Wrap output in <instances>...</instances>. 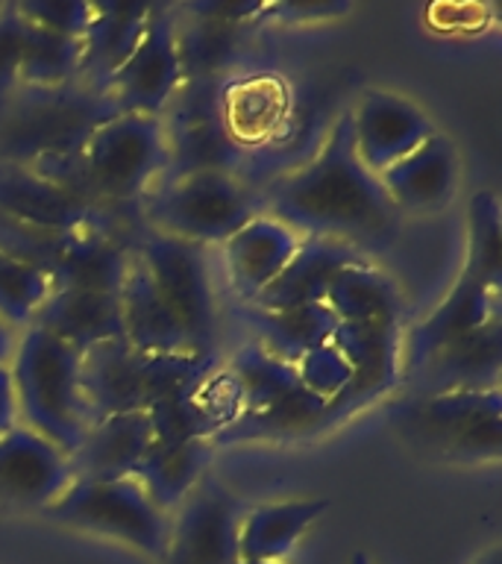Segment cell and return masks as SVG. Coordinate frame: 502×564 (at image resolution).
I'll list each match as a JSON object with an SVG mask.
<instances>
[{"label":"cell","instance_id":"1","mask_svg":"<svg viewBox=\"0 0 502 564\" xmlns=\"http://www.w3.org/2000/svg\"><path fill=\"white\" fill-rule=\"evenodd\" d=\"M259 200L264 215L282 220L299 238L341 241L356 250L361 241L394 236L400 218L379 176L356 156L350 112L332 123L315 156L273 180Z\"/></svg>","mask_w":502,"mask_h":564},{"label":"cell","instance_id":"2","mask_svg":"<svg viewBox=\"0 0 502 564\" xmlns=\"http://www.w3.org/2000/svg\"><path fill=\"white\" fill-rule=\"evenodd\" d=\"M26 165L100 209L103 203L148 197L156 176L171 167L165 118L114 112L88 132L74 153H44Z\"/></svg>","mask_w":502,"mask_h":564},{"label":"cell","instance_id":"3","mask_svg":"<svg viewBox=\"0 0 502 564\" xmlns=\"http://www.w3.org/2000/svg\"><path fill=\"white\" fill-rule=\"evenodd\" d=\"M7 370L18 423L70 456L91 423L83 391V352L42 326H26L18 333Z\"/></svg>","mask_w":502,"mask_h":564},{"label":"cell","instance_id":"4","mask_svg":"<svg viewBox=\"0 0 502 564\" xmlns=\"http://www.w3.org/2000/svg\"><path fill=\"white\" fill-rule=\"evenodd\" d=\"M227 368L241 391V417L215 435L211 444L244 438H297L315 432L317 426H326L329 403L299 382L294 365L276 359L255 341L241 344Z\"/></svg>","mask_w":502,"mask_h":564},{"label":"cell","instance_id":"5","mask_svg":"<svg viewBox=\"0 0 502 564\" xmlns=\"http://www.w3.org/2000/svg\"><path fill=\"white\" fill-rule=\"evenodd\" d=\"M405 441L444 462L484 465L502 456V391L421 394L394 412Z\"/></svg>","mask_w":502,"mask_h":564},{"label":"cell","instance_id":"6","mask_svg":"<svg viewBox=\"0 0 502 564\" xmlns=\"http://www.w3.org/2000/svg\"><path fill=\"white\" fill-rule=\"evenodd\" d=\"M259 212V194L229 171H188L144 197L150 229L200 247H220Z\"/></svg>","mask_w":502,"mask_h":564},{"label":"cell","instance_id":"7","mask_svg":"<svg viewBox=\"0 0 502 564\" xmlns=\"http://www.w3.org/2000/svg\"><path fill=\"white\" fill-rule=\"evenodd\" d=\"M44 518L88 535L118 541L153 562H162L171 532V518L150 500L135 476L74 479L59 500L44 509Z\"/></svg>","mask_w":502,"mask_h":564},{"label":"cell","instance_id":"8","mask_svg":"<svg viewBox=\"0 0 502 564\" xmlns=\"http://www.w3.org/2000/svg\"><path fill=\"white\" fill-rule=\"evenodd\" d=\"M132 253L144 264L153 289L165 300L171 315L185 333L194 352L215 356L218 344V297L211 285L206 247L144 229L132 245Z\"/></svg>","mask_w":502,"mask_h":564},{"label":"cell","instance_id":"9","mask_svg":"<svg viewBox=\"0 0 502 564\" xmlns=\"http://www.w3.org/2000/svg\"><path fill=\"white\" fill-rule=\"evenodd\" d=\"M174 9L150 3L148 21L127 59L106 79L103 95L112 112L165 115L167 104L183 88V56Z\"/></svg>","mask_w":502,"mask_h":564},{"label":"cell","instance_id":"10","mask_svg":"<svg viewBox=\"0 0 502 564\" xmlns=\"http://www.w3.org/2000/svg\"><path fill=\"white\" fill-rule=\"evenodd\" d=\"M244 506L227 485L206 474L171 514L167 550L159 564H241L238 523Z\"/></svg>","mask_w":502,"mask_h":564},{"label":"cell","instance_id":"11","mask_svg":"<svg viewBox=\"0 0 502 564\" xmlns=\"http://www.w3.org/2000/svg\"><path fill=\"white\" fill-rule=\"evenodd\" d=\"M329 344L350 365V386L329 403L326 423H338L400 382L403 329L396 324H338Z\"/></svg>","mask_w":502,"mask_h":564},{"label":"cell","instance_id":"12","mask_svg":"<svg viewBox=\"0 0 502 564\" xmlns=\"http://www.w3.org/2000/svg\"><path fill=\"white\" fill-rule=\"evenodd\" d=\"M352 148L370 174H382L435 135V123L408 97L370 88L350 112Z\"/></svg>","mask_w":502,"mask_h":564},{"label":"cell","instance_id":"13","mask_svg":"<svg viewBox=\"0 0 502 564\" xmlns=\"http://www.w3.org/2000/svg\"><path fill=\"white\" fill-rule=\"evenodd\" d=\"M74 482L70 458L24 423L0 432V502L44 511Z\"/></svg>","mask_w":502,"mask_h":564},{"label":"cell","instance_id":"14","mask_svg":"<svg viewBox=\"0 0 502 564\" xmlns=\"http://www.w3.org/2000/svg\"><path fill=\"white\" fill-rule=\"evenodd\" d=\"M97 212L100 209L65 185L42 176L33 165L0 159V215L53 236H74L79 229L100 224Z\"/></svg>","mask_w":502,"mask_h":564},{"label":"cell","instance_id":"15","mask_svg":"<svg viewBox=\"0 0 502 564\" xmlns=\"http://www.w3.org/2000/svg\"><path fill=\"white\" fill-rule=\"evenodd\" d=\"M458 174L461 165L456 144L444 132H435L421 148H414L408 156L382 171L379 183L396 215H432L452 200Z\"/></svg>","mask_w":502,"mask_h":564},{"label":"cell","instance_id":"16","mask_svg":"<svg viewBox=\"0 0 502 564\" xmlns=\"http://www.w3.org/2000/svg\"><path fill=\"white\" fill-rule=\"evenodd\" d=\"M491 321H502L500 289H491V285L461 273L447 297L440 300L421 324H414L403 338L405 368L421 370L435 352Z\"/></svg>","mask_w":502,"mask_h":564},{"label":"cell","instance_id":"17","mask_svg":"<svg viewBox=\"0 0 502 564\" xmlns=\"http://www.w3.org/2000/svg\"><path fill=\"white\" fill-rule=\"evenodd\" d=\"M303 238L288 229L282 220L259 212L247 220L236 236L220 245L223 268H227L229 289L236 291L241 303H253L268 285L282 273V268L294 259Z\"/></svg>","mask_w":502,"mask_h":564},{"label":"cell","instance_id":"18","mask_svg":"<svg viewBox=\"0 0 502 564\" xmlns=\"http://www.w3.org/2000/svg\"><path fill=\"white\" fill-rule=\"evenodd\" d=\"M156 441L148 412H123L88 423L79 447L70 453L74 479H123L135 476L141 458Z\"/></svg>","mask_w":502,"mask_h":564},{"label":"cell","instance_id":"19","mask_svg":"<svg viewBox=\"0 0 502 564\" xmlns=\"http://www.w3.org/2000/svg\"><path fill=\"white\" fill-rule=\"evenodd\" d=\"M118 300H121L123 344H130L132 350L144 356H200L192 350V344L176 324V317L171 315V308L165 306V300L153 289L132 247Z\"/></svg>","mask_w":502,"mask_h":564},{"label":"cell","instance_id":"20","mask_svg":"<svg viewBox=\"0 0 502 564\" xmlns=\"http://www.w3.org/2000/svg\"><path fill=\"white\" fill-rule=\"evenodd\" d=\"M30 326H42L77 352H88L123 338L121 300L103 291L51 289Z\"/></svg>","mask_w":502,"mask_h":564},{"label":"cell","instance_id":"21","mask_svg":"<svg viewBox=\"0 0 502 564\" xmlns=\"http://www.w3.org/2000/svg\"><path fill=\"white\" fill-rule=\"evenodd\" d=\"M364 253L341 241H326V238H303V245L294 253L282 273L268 285V289L247 306L268 308V312H280V308H297V306H315L324 303L326 291L332 285L335 273L352 262H361Z\"/></svg>","mask_w":502,"mask_h":564},{"label":"cell","instance_id":"22","mask_svg":"<svg viewBox=\"0 0 502 564\" xmlns=\"http://www.w3.org/2000/svg\"><path fill=\"white\" fill-rule=\"evenodd\" d=\"M329 509L324 497L262 502L244 509L238 523V562L280 564Z\"/></svg>","mask_w":502,"mask_h":564},{"label":"cell","instance_id":"23","mask_svg":"<svg viewBox=\"0 0 502 564\" xmlns=\"http://www.w3.org/2000/svg\"><path fill=\"white\" fill-rule=\"evenodd\" d=\"M421 370L426 373L423 394L500 388L502 321H491L473 333L461 335L458 341L435 352Z\"/></svg>","mask_w":502,"mask_h":564},{"label":"cell","instance_id":"24","mask_svg":"<svg viewBox=\"0 0 502 564\" xmlns=\"http://www.w3.org/2000/svg\"><path fill=\"white\" fill-rule=\"evenodd\" d=\"M130 264V247L106 236L100 224L65 238L62 253L47 268L51 289H79L118 294Z\"/></svg>","mask_w":502,"mask_h":564},{"label":"cell","instance_id":"25","mask_svg":"<svg viewBox=\"0 0 502 564\" xmlns=\"http://www.w3.org/2000/svg\"><path fill=\"white\" fill-rule=\"evenodd\" d=\"M209 458L211 441H153L141 458L135 479L150 500L171 518L176 506L209 474Z\"/></svg>","mask_w":502,"mask_h":564},{"label":"cell","instance_id":"26","mask_svg":"<svg viewBox=\"0 0 502 564\" xmlns=\"http://www.w3.org/2000/svg\"><path fill=\"white\" fill-rule=\"evenodd\" d=\"M324 306L338 324H396L403 321V294L396 282L368 259L335 273Z\"/></svg>","mask_w":502,"mask_h":564},{"label":"cell","instance_id":"27","mask_svg":"<svg viewBox=\"0 0 502 564\" xmlns=\"http://www.w3.org/2000/svg\"><path fill=\"white\" fill-rule=\"evenodd\" d=\"M241 317L253 329V341L288 365H297L303 356L332 341L335 326H338V317L324 303L280 308V312L244 306Z\"/></svg>","mask_w":502,"mask_h":564},{"label":"cell","instance_id":"28","mask_svg":"<svg viewBox=\"0 0 502 564\" xmlns=\"http://www.w3.org/2000/svg\"><path fill=\"white\" fill-rule=\"evenodd\" d=\"M148 12L150 3H95V21L83 35L79 74H91L103 86L139 42Z\"/></svg>","mask_w":502,"mask_h":564},{"label":"cell","instance_id":"29","mask_svg":"<svg viewBox=\"0 0 502 564\" xmlns=\"http://www.w3.org/2000/svg\"><path fill=\"white\" fill-rule=\"evenodd\" d=\"M465 276L500 289L502 282V206L496 192H479L467 203Z\"/></svg>","mask_w":502,"mask_h":564},{"label":"cell","instance_id":"30","mask_svg":"<svg viewBox=\"0 0 502 564\" xmlns=\"http://www.w3.org/2000/svg\"><path fill=\"white\" fill-rule=\"evenodd\" d=\"M79 65H83V42L79 39L30 26L18 83H26L35 91H53V88H62L68 79L77 77Z\"/></svg>","mask_w":502,"mask_h":564},{"label":"cell","instance_id":"31","mask_svg":"<svg viewBox=\"0 0 502 564\" xmlns=\"http://www.w3.org/2000/svg\"><path fill=\"white\" fill-rule=\"evenodd\" d=\"M51 294V276L35 264L0 253V317L12 329H26Z\"/></svg>","mask_w":502,"mask_h":564},{"label":"cell","instance_id":"32","mask_svg":"<svg viewBox=\"0 0 502 564\" xmlns=\"http://www.w3.org/2000/svg\"><path fill=\"white\" fill-rule=\"evenodd\" d=\"M15 9L30 26L79 39V42L95 21V3L88 0H24V3H15Z\"/></svg>","mask_w":502,"mask_h":564},{"label":"cell","instance_id":"33","mask_svg":"<svg viewBox=\"0 0 502 564\" xmlns=\"http://www.w3.org/2000/svg\"><path fill=\"white\" fill-rule=\"evenodd\" d=\"M65 238L68 236H53V232H42V229H33L21 224V220H12L7 215H0V253L9 256V259H18V262L35 264L47 273L56 256L62 253L65 247Z\"/></svg>","mask_w":502,"mask_h":564},{"label":"cell","instance_id":"34","mask_svg":"<svg viewBox=\"0 0 502 564\" xmlns=\"http://www.w3.org/2000/svg\"><path fill=\"white\" fill-rule=\"evenodd\" d=\"M294 370H297L299 382L312 394L326 400V403L338 400L347 391V386H350V365H347L341 352L335 350L332 344H324V347H317L308 356H303L294 365Z\"/></svg>","mask_w":502,"mask_h":564},{"label":"cell","instance_id":"35","mask_svg":"<svg viewBox=\"0 0 502 564\" xmlns=\"http://www.w3.org/2000/svg\"><path fill=\"white\" fill-rule=\"evenodd\" d=\"M26 35H30V24L18 15L15 3L0 7V104L12 95V88L21 79Z\"/></svg>","mask_w":502,"mask_h":564},{"label":"cell","instance_id":"36","mask_svg":"<svg viewBox=\"0 0 502 564\" xmlns=\"http://www.w3.org/2000/svg\"><path fill=\"white\" fill-rule=\"evenodd\" d=\"M347 12L343 3H320V7H312V3H276V7H264L262 18H271V21H280V24H291V21H299V24H312V21H326V18H335Z\"/></svg>","mask_w":502,"mask_h":564},{"label":"cell","instance_id":"37","mask_svg":"<svg viewBox=\"0 0 502 564\" xmlns=\"http://www.w3.org/2000/svg\"><path fill=\"white\" fill-rule=\"evenodd\" d=\"M15 400H12V386H9V370L0 368V432L15 426Z\"/></svg>","mask_w":502,"mask_h":564},{"label":"cell","instance_id":"38","mask_svg":"<svg viewBox=\"0 0 502 564\" xmlns=\"http://www.w3.org/2000/svg\"><path fill=\"white\" fill-rule=\"evenodd\" d=\"M15 344H18V329L0 317V368H7L9 359H12V352H15Z\"/></svg>","mask_w":502,"mask_h":564},{"label":"cell","instance_id":"39","mask_svg":"<svg viewBox=\"0 0 502 564\" xmlns=\"http://www.w3.org/2000/svg\"><path fill=\"white\" fill-rule=\"evenodd\" d=\"M350 564H370V558L364 553H356L350 558ZM476 564H502L500 546H493V550H488L484 555H479V558H476Z\"/></svg>","mask_w":502,"mask_h":564},{"label":"cell","instance_id":"40","mask_svg":"<svg viewBox=\"0 0 502 564\" xmlns=\"http://www.w3.org/2000/svg\"><path fill=\"white\" fill-rule=\"evenodd\" d=\"M241 564H273V562H241Z\"/></svg>","mask_w":502,"mask_h":564}]
</instances>
